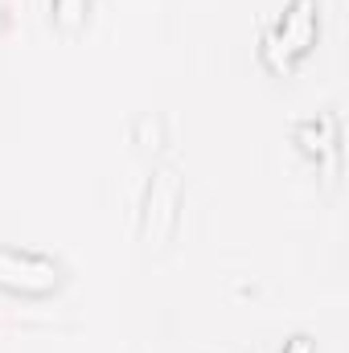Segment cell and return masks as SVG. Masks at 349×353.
<instances>
[{"mask_svg": "<svg viewBox=\"0 0 349 353\" xmlns=\"http://www.w3.org/2000/svg\"><path fill=\"white\" fill-rule=\"evenodd\" d=\"M321 37V0H292L283 17L263 33V62L275 74H292Z\"/></svg>", "mask_w": 349, "mask_h": 353, "instance_id": "1", "label": "cell"}, {"mask_svg": "<svg viewBox=\"0 0 349 353\" xmlns=\"http://www.w3.org/2000/svg\"><path fill=\"white\" fill-rule=\"evenodd\" d=\"M62 283V267L50 255L37 251H17V247H0V288L17 292V296H50Z\"/></svg>", "mask_w": 349, "mask_h": 353, "instance_id": "2", "label": "cell"}, {"mask_svg": "<svg viewBox=\"0 0 349 353\" xmlns=\"http://www.w3.org/2000/svg\"><path fill=\"white\" fill-rule=\"evenodd\" d=\"M50 8H54V21H58L62 29H79V25L87 21L90 0H50Z\"/></svg>", "mask_w": 349, "mask_h": 353, "instance_id": "3", "label": "cell"}]
</instances>
